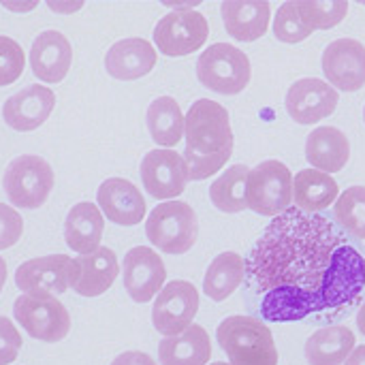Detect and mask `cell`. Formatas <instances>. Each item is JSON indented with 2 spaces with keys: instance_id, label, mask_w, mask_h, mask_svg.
<instances>
[{
  "instance_id": "obj_1",
  "label": "cell",
  "mask_w": 365,
  "mask_h": 365,
  "mask_svg": "<svg viewBox=\"0 0 365 365\" xmlns=\"http://www.w3.org/2000/svg\"><path fill=\"white\" fill-rule=\"evenodd\" d=\"M246 272L274 323L302 321L357 302L365 289V259L325 216L287 210L257 240Z\"/></svg>"
},
{
  "instance_id": "obj_2",
  "label": "cell",
  "mask_w": 365,
  "mask_h": 365,
  "mask_svg": "<svg viewBox=\"0 0 365 365\" xmlns=\"http://www.w3.org/2000/svg\"><path fill=\"white\" fill-rule=\"evenodd\" d=\"M184 163L188 180L199 182L218 173L233 154V130L229 111L212 98H199L190 105L184 126Z\"/></svg>"
},
{
  "instance_id": "obj_3",
  "label": "cell",
  "mask_w": 365,
  "mask_h": 365,
  "mask_svg": "<svg viewBox=\"0 0 365 365\" xmlns=\"http://www.w3.org/2000/svg\"><path fill=\"white\" fill-rule=\"evenodd\" d=\"M216 338L231 365H278V349L267 325L252 317H229Z\"/></svg>"
},
{
  "instance_id": "obj_4",
  "label": "cell",
  "mask_w": 365,
  "mask_h": 365,
  "mask_svg": "<svg viewBox=\"0 0 365 365\" xmlns=\"http://www.w3.org/2000/svg\"><path fill=\"white\" fill-rule=\"evenodd\" d=\"M145 235L167 255H186L199 237L197 214L184 201H165L148 216Z\"/></svg>"
},
{
  "instance_id": "obj_5",
  "label": "cell",
  "mask_w": 365,
  "mask_h": 365,
  "mask_svg": "<svg viewBox=\"0 0 365 365\" xmlns=\"http://www.w3.org/2000/svg\"><path fill=\"white\" fill-rule=\"evenodd\" d=\"M197 77L207 90L233 96L250 83L252 66L248 56L235 45L214 43L201 51L197 60Z\"/></svg>"
},
{
  "instance_id": "obj_6",
  "label": "cell",
  "mask_w": 365,
  "mask_h": 365,
  "mask_svg": "<svg viewBox=\"0 0 365 365\" xmlns=\"http://www.w3.org/2000/svg\"><path fill=\"white\" fill-rule=\"evenodd\" d=\"M53 182L56 178L51 165L36 154H24L13 158L2 175V188L11 205L24 210L41 207L49 199Z\"/></svg>"
},
{
  "instance_id": "obj_7",
  "label": "cell",
  "mask_w": 365,
  "mask_h": 365,
  "mask_svg": "<svg viewBox=\"0 0 365 365\" xmlns=\"http://www.w3.org/2000/svg\"><path fill=\"white\" fill-rule=\"evenodd\" d=\"M293 201V175L280 160H263L248 173L246 203L259 216L278 218L291 210Z\"/></svg>"
},
{
  "instance_id": "obj_8",
  "label": "cell",
  "mask_w": 365,
  "mask_h": 365,
  "mask_svg": "<svg viewBox=\"0 0 365 365\" xmlns=\"http://www.w3.org/2000/svg\"><path fill=\"white\" fill-rule=\"evenodd\" d=\"M77 263L66 255H49L21 263L15 272V284L24 295L34 299H53L73 289Z\"/></svg>"
},
{
  "instance_id": "obj_9",
  "label": "cell",
  "mask_w": 365,
  "mask_h": 365,
  "mask_svg": "<svg viewBox=\"0 0 365 365\" xmlns=\"http://www.w3.org/2000/svg\"><path fill=\"white\" fill-rule=\"evenodd\" d=\"M210 36V24L199 11H171L154 28V43L169 58L199 51Z\"/></svg>"
},
{
  "instance_id": "obj_10",
  "label": "cell",
  "mask_w": 365,
  "mask_h": 365,
  "mask_svg": "<svg viewBox=\"0 0 365 365\" xmlns=\"http://www.w3.org/2000/svg\"><path fill=\"white\" fill-rule=\"evenodd\" d=\"M15 321L26 329V334L38 342H60L71 331V314L56 297L34 299L30 295H19L13 304Z\"/></svg>"
},
{
  "instance_id": "obj_11",
  "label": "cell",
  "mask_w": 365,
  "mask_h": 365,
  "mask_svg": "<svg viewBox=\"0 0 365 365\" xmlns=\"http://www.w3.org/2000/svg\"><path fill=\"white\" fill-rule=\"evenodd\" d=\"M199 312V291L186 280H171L154 299L152 323L165 338L184 334Z\"/></svg>"
},
{
  "instance_id": "obj_12",
  "label": "cell",
  "mask_w": 365,
  "mask_h": 365,
  "mask_svg": "<svg viewBox=\"0 0 365 365\" xmlns=\"http://www.w3.org/2000/svg\"><path fill=\"white\" fill-rule=\"evenodd\" d=\"M141 182L150 197L160 201H175L186 190L188 169L184 156L175 150H152L141 160Z\"/></svg>"
},
{
  "instance_id": "obj_13",
  "label": "cell",
  "mask_w": 365,
  "mask_h": 365,
  "mask_svg": "<svg viewBox=\"0 0 365 365\" xmlns=\"http://www.w3.org/2000/svg\"><path fill=\"white\" fill-rule=\"evenodd\" d=\"M124 289L137 304H148L158 295L167 280V269L163 259L148 246L130 248L122 263Z\"/></svg>"
},
{
  "instance_id": "obj_14",
  "label": "cell",
  "mask_w": 365,
  "mask_h": 365,
  "mask_svg": "<svg viewBox=\"0 0 365 365\" xmlns=\"http://www.w3.org/2000/svg\"><path fill=\"white\" fill-rule=\"evenodd\" d=\"M323 73L331 88L357 92L365 86V45L357 38L331 41L323 51Z\"/></svg>"
},
{
  "instance_id": "obj_15",
  "label": "cell",
  "mask_w": 365,
  "mask_h": 365,
  "mask_svg": "<svg viewBox=\"0 0 365 365\" xmlns=\"http://www.w3.org/2000/svg\"><path fill=\"white\" fill-rule=\"evenodd\" d=\"M340 103V94L327 81L306 77L295 81L287 92V111L297 124H317L329 118Z\"/></svg>"
},
{
  "instance_id": "obj_16",
  "label": "cell",
  "mask_w": 365,
  "mask_h": 365,
  "mask_svg": "<svg viewBox=\"0 0 365 365\" xmlns=\"http://www.w3.org/2000/svg\"><path fill=\"white\" fill-rule=\"evenodd\" d=\"M53 105L56 94L47 86H26L4 101L2 118L13 130L30 133L45 124V120L53 111Z\"/></svg>"
},
{
  "instance_id": "obj_17",
  "label": "cell",
  "mask_w": 365,
  "mask_h": 365,
  "mask_svg": "<svg viewBox=\"0 0 365 365\" xmlns=\"http://www.w3.org/2000/svg\"><path fill=\"white\" fill-rule=\"evenodd\" d=\"M96 203L101 212L120 227H135L145 216V199L139 188L124 178H109L98 186Z\"/></svg>"
},
{
  "instance_id": "obj_18",
  "label": "cell",
  "mask_w": 365,
  "mask_h": 365,
  "mask_svg": "<svg viewBox=\"0 0 365 365\" xmlns=\"http://www.w3.org/2000/svg\"><path fill=\"white\" fill-rule=\"evenodd\" d=\"M71 62H73V47L62 32L45 30L32 41L30 66L36 79L45 83H58L66 77Z\"/></svg>"
},
{
  "instance_id": "obj_19",
  "label": "cell",
  "mask_w": 365,
  "mask_h": 365,
  "mask_svg": "<svg viewBox=\"0 0 365 365\" xmlns=\"http://www.w3.org/2000/svg\"><path fill=\"white\" fill-rule=\"evenodd\" d=\"M156 66L154 45L145 38L130 36L113 43L105 53V68L120 81H133L145 77Z\"/></svg>"
},
{
  "instance_id": "obj_20",
  "label": "cell",
  "mask_w": 365,
  "mask_h": 365,
  "mask_svg": "<svg viewBox=\"0 0 365 365\" xmlns=\"http://www.w3.org/2000/svg\"><path fill=\"white\" fill-rule=\"evenodd\" d=\"M227 32L244 43L261 38L272 19V4L263 0H225L220 6Z\"/></svg>"
},
{
  "instance_id": "obj_21",
  "label": "cell",
  "mask_w": 365,
  "mask_h": 365,
  "mask_svg": "<svg viewBox=\"0 0 365 365\" xmlns=\"http://www.w3.org/2000/svg\"><path fill=\"white\" fill-rule=\"evenodd\" d=\"M77 263V280L73 291L81 297H98L111 289L120 274L118 257L111 248L101 246L90 255H81L75 259Z\"/></svg>"
},
{
  "instance_id": "obj_22",
  "label": "cell",
  "mask_w": 365,
  "mask_h": 365,
  "mask_svg": "<svg viewBox=\"0 0 365 365\" xmlns=\"http://www.w3.org/2000/svg\"><path fill=\"white\" fill-rule=\"evenodd\" d=\"M105 231L103 212L90 201L73 205L64 220V242L77 255H90L101 248Z\"/></svg>"
},
{
  "instance_id": "obj_23",
  "label": "cell",
  "mask_w": 365,
  "mask_h": 365,
  "mask_svg": "<svg viewBox=\"0 0 365 365\" xmlns=\"http://www.w3.org/2000/svg\"><path fill=\"white\" fill-rule=\"evenodd\" d=\"M306 158L317 171L338 173L351 158L349 137L336 126H319L308 135Z\"/></svg>"
},
{
  "instance_id": "obj_24",
  "label": "cell",
  "mask_w": 365,
  "mask_h": 365,
  "mask_svg": "<svg viewBox=\"0 0 365 365\" xmlns=\"http://www.w3.org/2000/svg\"><path fill=\"white\" fill-rule=\"evenodd\" d=\"M340 197L338 182L323 171L304 169L293 178V201L304 214H319L334 205Z\"/></svg>"
},
{
  "instance_id": "obj_25",
  "label": "cell",
  "mask_w": 365,
  "mask_h": 365,
  "mask_svg": "<svg viewBox=\"0 0 365 365\" xmlns=\"http://www.w3.org/2000/svg\"><path fill=\"white\" fill-rule=\"evenodd\" d=\"M212 357V342L201 325H190L184 334L160 340V365H205Z\"/></svg>"
},
{
  "instance_id": "obj_26",
  "label": "cell",
  "mask_w": 365,
  "mask_h": 365,
  "mask_svg": "<svg viewBox=\"0 0 365 365\" xmlns=\"http://www.w3.org/2000/svg\"><path fill=\"white\" fill-rule=\"evenodd\" d=\"M355 334L344 325H329L314 331L306 342L310 365H342L355 351Z\"/></svg>"
},
{
  "instance_id": "obj_27",
  "label": "cell",
  "mask_w": 365,
  "mask_h": 365,
  "mask_svg": "<svg viewBox=\"0 0 365 365\" xmlns=\"http://www.w3.org/2000/svg\"><path fill=\"white\" fill-rule=\"evenodd\" d=\"M145 120H148V130L158 145L173 150L182 141L186 118L175 98H171V96L154 98V103H150V107H148Z\"/></svg>"
},
{
  "instance_id": "obj_28",
  "label": "cell",
  "mask_w": 365,
  "mask_h": 365,
  "mask_svg": "<svg viewBox=\"0 0 365 365\" xmlns=\"http://www.w3.org/2000/svg\"><path fill=\"white\" fill-rule=\"evenodd\" d=\"M246 278V263L237 252H222L218 255L203 278V291L212 302L229 299Z\"/></svg>"
},
{
  "instance_id": "obj_29",
  "label": "cell",
  "mask_w": 365,
  "mask_h": 365,
  "mask_svg": "<svg viewBox=\"0 0 365 365\" xmlns=\"http://www.w3.org/2000/svg\"><path fill=\"white\" fill-rule=\"evenodd\" d=\"M248 173L250 169L246 165H233L227 171H222L220 178L214 180V184L210 186V199L220 212L240 214L248 210V203H246Z\"/></svg>"
},
{
  "instance_id": "obj_30",
  "label": "cell",
  "mask_w": 365,
  "mask_h": 365,
  "mask_svg": "<svg viewBox=\"0 0 365 365\" xmlns=\"http://www.w3.org/2000/svg\"><path fill=\"white\" fill-rule=\"evenodd\" d=\"M336 222L357 240H365V186L346 188L334 205Z\"/></svg>"
},
{
  "instance_id": "obj_31",
  "label": "cell",
  "mask_w": 365,
  "mask_h": 365,
  "mask_svg": "<svg viewBox=\"0 0 365 365\" xmlns=\"http://www.w3.org/2000/svg\"><path fill=\"white\" fill-rule=\"evenodd\" d=\"M295 6L304 24L312 30H329L349 13L346 0H295Z\"/></svg>"
},
{
  "instance_id": "obj_32",
  "label": "cell",
  "mask_w": 365,
  "mask_h": 365,
  "mask_svg": "<svg viewBox=\"0 0 365 365\" xmlns=\"http://www.w3.org/2000/svg\"><path fill=\"white\" fill-rule=\"evenodd\" d=\"M314 30L308 28L295 6V0L284 2L278 6L276 17H274V34L282 43H302L306 41Z\"/></svg>"
},
{
  "instance_id": "obj_33",
  "label": "cell",
  "mask_w": 365,
  "mask_h": 365,
  "mask_svg": "<svg viewBox=\"0 0 365 365\" xmlns=\"http://www.w3.org/2000/svg\"><path fill=\"white\" fill-rule=\"evenodd\" d=\"M26 56L17 41L11 36H0V88L11 86L24 73Z\"/></svg>"
},
{
  "instance_id": "obj_34",
  "label": "cell",
  "mask_w": 365,
  "mask_h": 365,
  "mask_svg": "<svg viewBox=\"0 0 365 365\" xmlns=\"http://www.w3.org/2000/svg\"><path fill=\"white\" fill-rule=\"evenodd\" d=\"M24 233V220L15 207L0 203V250H6L19 242Z\"/></svg>"
},
{
  "instance_id": "obj_35",
  "label": "cell",
  "mask_w": 365,
  "mask_h": 365,
  "mask_svg": "<svg viewBox=\"0 0 365 365\" xmlns=\"http://www.w3.org/2000/svg\"><path fill=\"white\" fill-rule=\"evenodd\" d=\"M19 351H21V336L17 327L6 317H0V365L13 364Z\"/></svg>"
},
{
  "instance_id": "obj_36",
  "label": "cell",
  "mask_w": 365,
  "mask_h": 365,
  "mask_svg": "<svg viewBox=\"0 0 365 365\" xmlns=\"http://www.w3.org/2000/svg\"><path fill=\"white\" fill-rule=\"evenodd\" d=\"M111 365H158L148 353H141V351H126L122 355H118Z\"/></svg>"
},
{
  "instance_id": "obj_37",
  "label": "cell",
  "mask_w": 365,
  "mask_h": 365,
  "mask_svg": "<svg viewBox=\"0 0 365 365\" xmlns=\"http://www.w3.org/2000/svg\"><path fill=\"white\" fill-rule=\"evenodd\" d=\"M344 365H365V344L355 346V351L351 353V357L344 361Z\"/></svg>"
},
{
  "instance_id": "obj_38",
  "label": "cell",
  "mask_w": 365,
  "mask_h": 365,
  "mask_svg": "<svg viewBox=\"0 0 365 365\" xmlns=\"http://www.w3.org/2000/svg\"><path fill=\"white\" fill-rule=\"evenodd\" d=\"M47 6L51 11H58V13H73V11H79L83 4L81 2H75V4H53V2H47Z\"/></svg>"
},
{
  "instance_id": "obj_39",
  "label": "cell",
  "mask_w": 365,
  "mask_h": 365,
  "mask_svg": "<svg viewBox=\"0 0 365 365\" xmlns=\"http://www.w3.org/2000/svg\"><path fill=\"white\" fill-rule=\"evenodd\" d=\"M36 4L38 2H28V4H11V2H4L2 6L9 9V11H32V9H36Z\"/></svg>"
},
{
  "instance_id": "obj_40",
  "label": "cell",
  "mask_w": 365,
  "mask_h": 365,
  "mask_svg": "<svg viewBox=\"0 0 365 365\" xmlns=\"http://www.w3.org/2000/svg\"><path fill=\"white\" fill-rule=\"evenodd\" d=\"M4 282H6V261L0 257V293L4 289Z\"/></svg>"
},
{
  "instance_id": "obj_41",
  "label": "cell",
  "mask_w": 365,
  "mask_h": 365,
  "mask_svg": "<svg viewBox=\"0 0 365 365\" xmlns=\"http://www.w3.org/2000/svg\"><path fill=\"white\" fill-rule=\"evenodd\" d=\"M357 325H359V331L365 336V302L364 306L359 308V314H357Z\"/></svg>"
},
{
  "instance_id": "obj_42",
  "label": "cell",
  "mask_w": 365,
  "mask_h": 365,
  "mask_svg": "<svg viewBox=\"0 0 365 365\" xmlns=\"http://www.w3.org/2000/svg\"><path fill=\"white\" fill-rule=\"evenodd\" d=\"M212 365H231V364H222V361H216V364H212Z\"/></svg>"
},
{
  "instance_id": "obj_43",
  "label": "cell",
  "mask_w": 365,
  "mask_h": 365,
  "mask_svg": "<svg viewBox=\"0 0 365 365\" xmlns=\"http://www.w3.org/2000/svg\"><path fill=\"white\" fill-rule=\"evenodd\" d=\"M364 120H365V109H364Z\"/></svg>"
}]
</instances>
